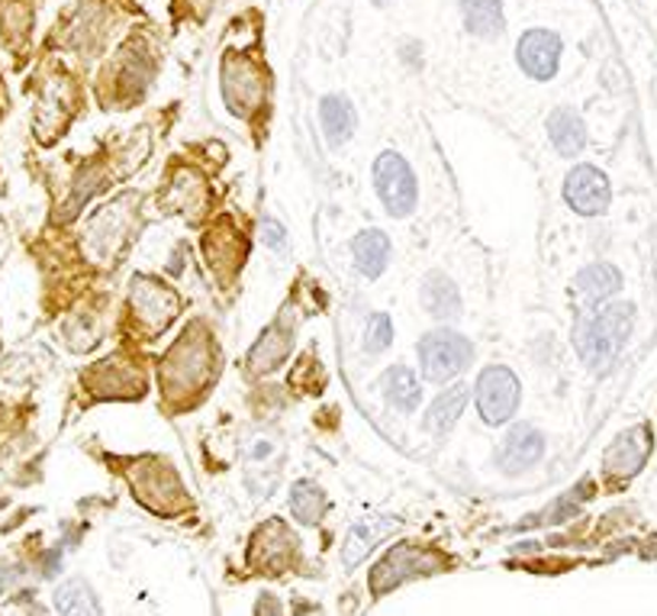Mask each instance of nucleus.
I'll return each mask as SVG.
<instances>
[{
	"label": "nucleus",
	"instance_id": "obj_1",
	"mask_svg": "<svg viewBox=\"0 0 657 616\" xmlns=\"http://www.w3.org/2000/svg\"><path fill=\"white\" fill-rule=\"evenodd\" d=\"M219 374V345L204 320L184 326L158 362V388L168 410H194Z\"/></svg>",
	"mask_w": 657,
	"mask_h": 616
},
{
	"label": "nucleus",
	"instance_id": "obj_2",
	"mask_svg": "<svg viewBox=\"0 0 657 616\" xmlns=\"http://www.w3.org/2000/svg\"><path fill=\"white\" fill-rule=\"evenodd\" d=\"M180 313L178 291L155 275H133L122 301V326L133 340L155 342Z\"/></svg>",
	"mask_w": 657,
	"mask_h": 616
},
{
	"label": "nucleus",
	"instance_id": "obj_3",
	"mask_svg": "<svg viewBox=\"0 0 657 616\" xmlns=\"http://www.w3.org/2000/svg\"><path fill=\"white\" fill-rule=\"evenodd\" d=\"M139 223V194H122L117 201L104 204L81 229V252L90 265L114 268L129 246Z\"/></svg>",
	"mask_w": 657,
	"mask_h": 616
},
{
	"label": "nucleus",
	"instance_id": "obj_4",
	"mask_svg": "<svg viewBox=\"0 0 657 616\" xmlns=\"http://www.w3.org/2000/svg\"><path fill=\"white\" fill-rule=\"evenodd\" d=\"M219 88L229 114H236L245 124H255L262 114H268L271 81L265 65L252 52L229 49L219 62Z\"/></svg>",
	"mask_w": 657,
	"mask_h": 616
},
{
	"label": "nucleus",
	"instance_id": "obj_5",
	"mask_svg": "<svg viewBox=\"0 0 657 616\" xmlns=\"http://www.w3.org/2000/svg\"><path fill=\"white\" fill-rule=\"evenodd\" d=\"M631 320H635L631 304H606L580 320L573 340H577V352L587 369L606 371L619 359V352L626 349L628 333H631Z\"/></svg>",
	"mask_w": 657,
	"mask_h": 616
},
{
	"label": "nucleus",
	"instance_id": "obj_6",
	"mask_svg": "<svg viewBox=\"0 0 657 616\" xmlns=\"http://www.w3.org/2000/svg\"><path fill=\"white\" fill-rule=\"evenodd\" d=\"M126 481L136 493V500L158 517H178L180 510L190 507L180 475L175 471V465H168L165 459L143 456V459L126 462Z\"/></svg>",
	"mask_w": 657,
	"mask_h": 616
},
{
	"label": "nucleus",
	"instance_id": "obj_7",
	"mask_svg": "<svg viewBox=\"0 0 657 616\" xmlns=\"http://www.w3.org/2000/svg\"><path fill=\"white\" fill-rule=\"evenodd\" d=\"M445 565H449V558L439 553V549L416 546V542H400V546H393L371 568V594L374 597H384L393 587L406 585L413 578H425V575L445 571Z\"/></svg>",
	"mask_w": 657,
	"mask_h": 616
},
{
	"label": "nucleus",
	"instance_id": "obj_8",
	"mask_svg": "<svg viewBox=\"0 0 657 616\" xmlns=\"http://www.w3.org/2000/svg\"><path fill=\"white\" fill-rule=\"evenodd\" d=\"M474 362V345L454 330H432L419 342V369L429 384H445Z\"/></svg>",
	"mask_w": 657,
	"mask_h": 616
},
{
	"label": "nucleus",
	"instance_id": "obj_9",
	"mask_svg": "<svg viewBox=\"0 0 657 616\" xmlns=\"http://www.w3.org/2000/svg\"><path fill=\"white\" fill-rule=\"evenodd\" d=\"M85 388L97 401H136L149 388V374L126 355H110L85 371Z\"/></svg>",
	"mask_w": 657,
	"mask_h": 616
},
{
	"label": "nucleus",
	"instance_id": "obj_10",
	"mask_svg": "<svg viewBox=\"0 0 657 616\" xmlns=\"http://www.w3.org/2000/svg\"><path fill=\"white\" fill-rule=\"evenodd\" d=\"M474 401H478L480 420L487 427L509 423L519 410V401H522V384H519L516 371L507 369V365H487L478 374Z\"/></svg>",
	"mask_w": 657,
	"mask_h": 616
},
{
	"label": "nucleus",
	"instance_id": "obj_11",
	"mask_svg": "<svg viewBox=\"0 0 657 616\" xmlns=\"http://www.w3.org/2000/svg\"><path fill=\"white\" fill-rule=\"evenodd\" d=\"M374 187H377V197L384 204V211L396 219L410 216L416 211L419 204V185L410 162L403 158L400 153H388L377 155L374 162Z\"/></svg>",
	"mask_w": 657,
	"mask_h": 616
},
{
	"label": "nucleus",
	"instance_id": "obj_12",
	"mask_svg": "<svg viewBox=\"0 0 657 616\" xmlns=\"http://www.w3.org/2000/svg\"><path fill=\"white\" fill-rule=\"evenodd\" d=\"M158 204L168 214H178L190 223H197V219L207 216L209 204H213V190H209L207 178L200 175V168L178 162V165H171V172L161 185Z\"/></svg>",
	"mask_w": 657,
	"mask_h": 616
},
{
	"label": "nucleus",
	"instance_id": "obj_13",
	"mask_svg": "<svg viewBox=\"0 0 657 616\" xmlns=\"http://www.w3.org/2000/svg\"><path fill=\"white\" fill-rule=\"evenodd\" d=\"M248 246H252L248 236L242 233L233 219H226V216L216 219L207 233H204V239H200L204 262H207V268L223 287L233 284L236 275L242 272V265H245V258H248Z\"/></svg>",
	"mask_w": 657,
	"mask_h": 616
},
{
	"label": "nucleus",
	"instance_id": "obj_14",
	"mask_svg": "<svg viewBox=\"0 0 657 616\" xmlns=\"http://www.w3.org/2000/svg\"><path fill=\"white\" fill-rule=\"evenodd\" d=\"M300 561L297 536L284 520H268L255 529L248 546V565L262 575H281Z\"/></svg>",
	"mask_w": 657,
	"mask_h": 616
},
{
	"label": "nucleus",
	"instance_id": "obj_15",
	"mask_svg": "<svg viewBox=\"0 0 657 616\" xmlns=\"http://www.w3.org/2000/svg\"><path fill=\"white\" fill-rule=\"evenodd\" d=\"M294 340H297V316H294V310L284 307V313L274 316L268 323V330L248 349V355H245L248 374L265 378L271 371L281 369L291 359V352H294Z\"/></svg>",
	"mask_w": 657,
	"mask_h": 616
},
{
	"label": "nucleus",
	"instance_id": "obj_16",
	"mask_svg": "<svg viewBox=\"0 0 657 616\" xmlns=\"http://www.w3.org/2000/svg\"><path fill=\"white\" fill-rule=\"evenodd\" d=\"M655 449V432L648 423H638L631 430L619 432L612 439V446L602 452V475L612 481V485H622V481H631Z\"/></svg>",
	"mask_w": 657,
	"mask_h": 616
},
{
	"label": "nucleus",
	"instance_id": "obj_17",
	"mask_svg": "<svg viewBox=\"0 0 657 616\" xmlns=\"http://www.w3.org/2000/svg\"><path fill=\"white\" fill-rule=\"evenodd\" d=\"M107 88L117 100L139 97L151 85V65H149V46L143 39H133L120 49V56L107 68Z\"/></svg>",
	"mask_w": 657,
	"mask_h": 616
},
{
	"label": "nucleus",
	"instance_id": "obj_18",
	"mask_svg": "<svg viewBox=\"0 0 657 616\" xmlns=\"http://www.w3.org/2000/svg\"><path fill=\"white\" fill-rule=\"evenodd\" d=\"M565 201H568L573 214L602 216L609 211V201H612L609 178L599 172L597 165H577L565 178Z\"/></svg>",
	"mask_w": 657,
	"mask_h": 616
},
{
	"label": "nucleus",
	"instance_id": "obj_19",
	"mask_svg": "<svg viewBox=\"0 0 657 616\" xmlns=\"http://www.w3.org/2000/svg\"><path fill=\"white\" fill-rule=\"evenodd\" d=\"M516 59L529 78L551 81L561 65V36L551 30H529L516 46Z\"/></svg>",
	"mask_w": 657,
	"mask_h": 616
},
{
	"label": "nucleus",
	"instance_id": "obj_20",
	"mask_svg": "<svg viewBox=\"0 0 657 616\" xmlns=\"http://www.w3.org/2000/svg\"><path fill=\"white\" fill-rule=\"evenodd\" d=\"M545 456V436L541 430H536L532 423H516L509 427L507 436L500 439L497 446V465L509 471V475H519V471H529L532 465L541 462Z\"/></svg>",
	"mask_w": 657,
	"mask_h": 616
},
{
	"label": "nucleus",
	"instance_id": "obj_21",
	"mask_svg": "<svg viewBox=\"0 0 657 616\" xmlns=\"http://www.w3.org/2000/svg\"><path fill=\"white\" fill-rule=\"evenodd\" d=\"M400 524L396 520H388V517H374V520H361L349 529L345 536V546H342V565L345 568H355L361 565L367 555L377 549L381 539H388L390 532H396Z\"/></svg>",
	"mask_w": 657,
	"mask_h": 616
},
{
	"label": "nucleus",
	"instance_id": "obj_22",
	"mask_svg": "<svg viewBox=\"0 0 657 616\" xmlns=\"http://www.w3.org/2000/svg\"><path fill=\"white\" fill-rule=\"evenodd\" d=\"M419 301L429 316L435 320H454L461 313V294H458V284L451 281L445 272H429L422 277V287H419Z\"/></svg>",
	"mask_w": 657,
	"mask_h": 616
},
{
	"label": "nucleus",
	"instance_id": "obj_23",
	"mask_svg": "<svg viewBox=\"0 0 657 616\" xmlns=\"http://www.w3.org/2000/svg\"><path fill=\"white\" fill-rule=\"evenodd\" d=\"M619 287H622V275H619V268H612L609 262H594V265L580 268L577 277H573V291H577L580 301H587L590 307L609 301Z\"/></svg>",
	"mask_w": 657,
	"mask_h": 616
},
{
	"label": "nucleus",
	"instance_id": "obj_24",
	"mask_svg": "<svg viewBox=\"0 0 657 616\" xmlns=\"http://www.w3.org/2000/svg\"><path fill=\"white\" fill-rule=\"evenodd\" d=\"M548 139L558 153L565 158H573V155L584 153L587 146V124L577 110L570 107H558L551 117H548Z\"/></svg>",
	"mask_w": 657,
	"mask_h": 616
},
{
	"label": "nucleus",
	"instance_id": "obj_25",
	"mask_svg": "<svg viewBox=\"0 0 657 616\" xmlns=\"http://www.w3.org/2000/svg\"><path fill=\"white\" fill-rule=\"evenodd\" d=\"M352 258L364 277H381L390 265V239L381 229H361L352 239Z\"/></svg>",
	"mask_w": 657,
	"mask_h": 616
},
{
	"label": "nucleus",
	"instance_id": "obj_26",
	"mask_svg": "<svg viewBox=\"0 0 657 616\" xmlns=\"http://www.w3.org/2000/svg\"><path fill=\"white\" fill-rule=\"evenodd\" d=\"M320 124L329 146H345L355 133V107L342 94H329L320 104Z\"/></svg>",
	"mask_w": 657,
	"mask_h": 616
},
{
	"label": "nucleus",
	"instance_id": "obj_27",
	"mask_svg": "<svg viewBox=\"0 0 657 616\" xmlns=\"http://www.w3.org/2000/svg\"><path fill=\"white\" fill-rule=\"evenodd\" d=\"M381 391H384V401L400 413H413L422 401V384H419L416 371L406 369V365H393L384 371Z\"/></svg>",
	"mask_w": 657,
	"mask_h": 616
},
{
	"label": "nucleus",
	"instance_id": "obj_28",
	"mask_svg": "<svg viewBox=\"0 0 657 616\" xmlns=\"http://www.w3.org/2000/svg\"><path fill=\"white\" fill-rule=\"evenodd\" d=\"M464 403H468V388L464 384H454L449 391H442L432 407L425 410V432L432 436H445V432L454 430V423L461 420L464 413Z\"/></svg>",
	"mask_w": 657,
	"mask_h": 616
},
{
	"label": "nucleus",
	"instance_id": "obj_29",
	"mask_svg": "<svg viewBox=\"0 0 657 616\" xmlns=\"http://www.w3.org/2000/svg\"><path fill=\"white\" fill-rule=\"evenodd\" d=\"M461 17L468 32L497 39L503 32V0H461Z\"/></svg>",
	"mask_w": 657,
	"mask_h": 616
},
{
	"label": "nucleus",
	"instance_id": "obj_30",
	"mask_svg": "<svg viewBox=\"0 0 657 616\" xmlns=\"http://www.w3.org/2000/svg\"><path fill=\"white\" fill-rule=\"evenodd\" d=\"M104 30H107L104 7L100 3H81V10L71 17V27H68V46L90 52V49L100 46Z\"/></svg>",
	"mask_w": 657,
	"mask_h": 616
},
{
	"label": "nucleus",
	"instance_id": "obj_31",
	"mask_svg": "<svg viewBox=\"0 0 657 616\" xmlns=\"http://www.w3.org/2000/svg\"><path fill=\"white\" fill-rule=\"evenodd\" d=\"M291 510H294V517L300 524L316 526L329 510L326 491L320 485H313V481H297L294 491H291Z\"/></svg>",
	"mask_w": 657,
	"mask_h": 616
},
{
	"label": "nucleus",
	"instance_id": "obj_32",
	"mask_svg": "<svg viewBox=\"0 0 657 616\" xmlns=\"http://www.w3.org/2000/svg\"><path fill=\"white\" fill-rule=\"evenodd\" d=\"M30 3H23V0H3V3H0V32H3V39H7L13 49H20V46L30 39Z\"/></svg>",
	"mask_w": 657,
	"mask_h": 616
},
{
	"label": "nucleus",
	"instance_id": "obj_33",
	"mask_svg": "<svg viewBox=\"0 0 657 616\" xmlns=\"http://www.w3.org/2000/svg\"><path fill=\"white\" fill-rule=\"evenodd\" d=\"M56 610L61 616H100V604L85 581H65L56 590Z\"/></svg>",
	"mask_w": 657,
	"mask_h": 616
},
{
	"label": "nucleus",
	"instance_id": "obj_34",
	"mask_svg": "<svg viewBox=\"0 0 657 616\" xmlns=\"http://www.w3.org/2000/svg\"><path fill=\"white\" fill-rule=\"evenodd\" d=\"M326 369H323V362L316 359V352H306V355H300L297 365L291 371V388H297L303 394H320L323 388H326Z\"/></svg>",
	"mask_w": 657,
	"mask_h": 616
},
{
	"label": "nucleus",
	"instance_id": "obj_35",
	"mask_svg": "<svg viewBox=\"0 0 657 616\" xmlns=\"http://www.w3.org/2000/svg\"><path fill=\"white\" fill-rule=\"evenodd\" d=\"M65 342L75 349V352H88L100 342V320H94L90 313H75L65 320Z\"/></svg>",
	"mask_w": 657,
	"mask_h": 616
},
{
	"label": "nucleus",
	"instance_id": "obj_36",
	"mask_svg": "<svg viewBox=\"0 0 657 616\" xmlns=\"http://www.w3.org/2000/svg\"><path fill=\"white\" fill-rule=\"evenodd\" d=\"M390 342H393V320L388 313H374L367 320V330H364V349L371 355H381V352H388Z\"/></svg>",
	"mask_w": 657,
	"mask_h": 616
},
{
	"label": "nucleus",
	"instance_id": "obj_37",
	"mask_svg": "<svg viewBox=\"0 0 657 616\" xmlns=\"http://www.w3.org/2000/svg\"><path fill=\"white\" fill-rule=\"evenodd\" d=\"M262 239L268 243L271 252H284L287 248V229H284V223H277V219H265L262 223Z\"/></svg>",
	"mask_w": 657,
	"mask_h": 616
},
{
	"label": "nucleus",
	"instance_id": "obj_38",
	"mask_svg": "<svg viewBox=\"0 0 657 616\" xmlns=\"http://www.w3.org/2000/svg\"><path fill=\"white\" fill-rule=\"evenodd\" d=\"M213 3H216V0H187V7H190V13H194L197 20L207 17L209 10H213Z\"/></svg>",
	"mask_w": 657,
	"mask_h": 616
},
{
	"label": "nucleus",
	"instance_id": "obj_39",
	"mask_svg": "<svg viewBox=\"0 0 657 616\" xmlns=\"http://www.w3.org/2000/svg\"><path fill=\"white\" fill-rule=\"evenodd\" d=\"M645 555H657V546H648V549H645Z\"/></svg>",
	"mask_w": 657,
	"mask_h": 616
}]
</instances>
